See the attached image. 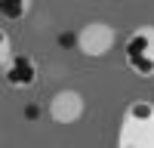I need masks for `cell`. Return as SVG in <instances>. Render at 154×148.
I'll return each instance as SVG.
<instances>
[{"label":"cell","mask_w":154,"mask_h":148,"mask_svg":"<svg viewBox=\"0 0 154 148\" xmlns=\"http://www.w3.org/2000/svg\"><path fill=\"white\" fill-rule=\"evenodd\" d=\"M117 148H154V102L136 99L123 108L117 127Z\"/></svg>","instance_id":"1"},{"label":"cell","mask_w":154,"mask_h":148,"mask_svg":"<svg viewBox=\"0 0 154 148\" xmlns=\"http://www.w3.org/2000/svg\"><path fill=\"white\" fill-rule=\"evenodd\" d=\"M123 59H126V68L133 74H139V77L154 74V25H142L126 37Z\"/></svg>","instance_id":"2"},{"label":"cell","mask_w":154,"mask_h":148,"mask_svg":"<svg viewBox=\"0 0 154 148\" xmlns=\"http://www.w3.org/2000/svg\"><path fill=\"white\" fill-rule=\"evenodd\" d=\"M114 40H117V34H114V28L108 22H86L80 31H77V49H80L83 56L89 59H102L111 53Z\"/></svg>","instance_id":"3"},{"label":"cell","mask_w":154,"mask_h":148,"mask_svg":"<svg viewBox=\"0 0 154 148\" xmlns=\"http://www.w3.org/2000/svg\"><path fill=\"white\" fill-rule=\"evenodd\" d=\"M3 80L12 90H28L37 83V62L28 53H12L9 62L3 65Z\"/></svg>","instance_id":"4"},{"label":"cell","mask_w":154,"mask_h":148,"mask_svg":"<svg viewBox=\"0 0 154 148\" xmlns=\"http://www.w3.org/2000/svg\"><path fill=\"white\" fill-rule=\"evenodd\" d=\"M86 111V102L77 90H59L49 99V117L56 123H77Z\"/></svg>","instance_id":"5"},{"label":"cell","mask_w":154,"mask_h":148,"mask_svg":"<svg viewBox=\"0 0 154 148\" xmlns=\"http://www.w3.org/2000/svg\"><path fill=\"white\" fill-rule=\"evenodd\" d=\"M31 12V0H0V16L6 22H19Z\"/></svg>","instance_id":"6"},{"label":"cell","mask_w":154,"mask_h":148,"mask_svg":"<svg viewBox=\"0 0 154 148\" xmlns=\"http://www.w3.org/2000/svg\"><path fill=\"white\" fill-rule=\"evenodd\" d=\"M9 56H12V40H9L6 28H0V68L9 62Z\"/></svg>","instance_id":"7"}]
</instances>
